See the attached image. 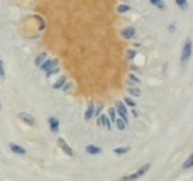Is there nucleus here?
<instances>
[{
	"mask_svg": "<svg viewBox=\"0 0 193 181\" xmlns=\"http://www.w3.org/2000/svg\"><path fill=\"white\" fill-rule=\"evenodd\" d=\"M150 166H151V164H145L143 165L142 167H140V168L136 172L134 173H132V175H129V176H124V177H121V179H119L118 181H135V180H137L139 179L140 176H142L144 175V173L150 169Z\"/></svg>",
	"mask_w": 193,
	"mask_h": 181,
	"instance_id": "nucleus-1",
	"label": "nucleus"
},
{
	"mask_svg": "<svg viewBox=\"0 0 193 181\" xmlns=\"http://www.w3.org/2000/svg\"><path fill=\"white\" fill-rule=\"evenodd\" d=\"M191 53H192V43H191V40L188 38L184 44V47L182 50V56H181L182 61H188L189 60V58L191 57Z\"/></svg>",
	"mask_w": 193,
	"mask_h": 181,
	"instance_id": "nucleus-2",
	"label": "nucleus"
},
{
	"mask_svg": "<svg viewBox=\"0 0 193 181\" xmlns=\"http://www.w3.org/2000/svg\"><path fill=\"white\" fill-rule=\"evenodd\" d=\"M58 64H59L58 60H46L45 62H44V63L41 65V69L47 73L49 71L53 70V69Z\"/></svg>",
	"mask_w": 193,
	"mask_h": 181,
	"instance_id": "nucleus-3",
	"label": "nucleus"
},
{
	"mask_svg": "<svg viewBox=\"0 0 193 181\" xmlns=\"http://www.w3.org/2000/svg\"><path fill=\"white\" fill-rule=\"evenodd\" d=\"M58 144L60 147L62 149V151L65 153V154H67L68 156L70 157H72L74 155V153H73V149L70 147V146L68 145V143L63 140V139L60 138L58 139Z\"/></svg>",
	"mask_w": 193,
	"mask_h": 181,
	"instance_id": "nucleus-4",
	"label": "nucleus"
},
{
	"mask_svg": "<svg viewBox=\"0 0 193 181\" xmlns=\"http://www.w3.org/2000/svg\"><path fill=\"white\" fill-rule=\"evenodd\" d=\"M117 109H118L119 115L125 121V123H127L128 122V120H127V109L124 106V104L121 101L117 102Z\"/></svg>",
	"mask_w": 193,
	"mask_h": 181,
	"instance_id": "nucleus-5",
	"label": "nucleus"
},
{
	"mask_svg": "<svg viewBox=\"0 0 193 181\" xmlns=\"http://www.w3.org/2000/svg\"><path fill=\"white\" fill-rule=\"evenodd\" d=\"M135 34H136V29L133 26H128L121 30V35L124 39H131L132 37L135 36Z\"/></svg>",
	"mask_w": 193,
	"mask_h": 181,
	"instance_id": "nucleus-6",
	"label": "nucleus"
},
{
	"mask_svg": "<svg viewBox=\"0 0 193 181\" xmlns=\"http://www.w3.org/2000/svg\"><path fill=\"white\" fill-rule=\"evenodd\" d=\"M18 117L20 118V119H22L26 124H29V126H33V124H35L34 118H33L30 114H28V113H26V112H20V113L18 114Z\"/></svg>",
	"mask_w": 193,
	"mask_h": 181,
	"instance_id": "nucleus-7",
	"label": "nucleus"
},
{
	"mask_svg": "<svg viewBox=\"0 0 193 181\" xmlns=\"http://www.w3.org/2000/svg\"><path fill=\"white\" fill-rule=\"evenodd\" d=\"M48 123L50 124V129L53 132V133H57L59 131L60 127V122L58 119H56L55 117H50L48 119Z\"/></svg>",
	"mask_w": 193,
	"mask_h": 181,
	"instance_id": "nucleus-8",
	"label": "nucleus"
},
{
	"mask_svg": "<svg viewBox=\"0 0 193 181\" xmlns=\"http://www.w3.org/2000/svg\"><path fill=\"white\" fill-rule=\"evenodd\" d=\"M10 148L11 150L13 152V153H15V154H19V155H25L26 151L25 148H23L22 146H20V145H17L15 143H10Z\"/></svg>",
	"mask_w": 193,
	"mask_h": 181,
	"instance_id": "nucleus-9",
	"label": "nucleus"
},
{
	"mask_svg": "<svg viewBox=\"0 0 193 181\" xmlns=\"http://www.w3.org/2000/svg\"><path fill=\"white\" fill-rule=\"evenodd\" d=\"M93 113H94V106H93V103L91 102L85 112V120L89 121L90 118L93 116Z\"/></svg>",
	"mask_w": 193,
	"mask_h": 181,
	"instance_id": "nucleus-10",
	"label": "nucleus"
},
{
	"mask_svg": "<svg viewBox=\"0 0 193 181\" xmlns=\"http://www.w3.org/2000/svg\"><path fill=\"white\" fill-rule=\"evenodd\" d=\"M86 151L90 155H97L102 152V149L95 145H88L87 147H86Z\"/></svg>",
	"mask_w": 193,
	"mask_h": 181,
	"instance_id": "nucleus-11",
	"label": "nucleus"
},
{
	"mask_svg": "<svg viewBox=\"0 0 193 181\" xmlns=\"http://www.w3.org/2000/svg\"><path fill=\"white\" fill-rule=\"evenodd\" d=\"M99 124H101L102 126H106V127H108V129H111V124H110V120L108 118V116L103 114L101 115V117L99 118Z\"/></svg>",
	"mask_w": 193,
	"mask_h": 181,
	"instance_id": "nucleus-12",
	"label": "nucleus"
},
{
	"mask_svg": "<svg viewBox=\"0 0 193 181\" xmlns=\"http://www.w3.org/2000/svg\"><path fill=\"white\" fill-rule=\"evenodd\" d=\"M65 82H66V76H64V75L60 76V79H59L58 81H57V82L55 83V84L53 85V89L57 90V89L61 88L64 84H65Z\"/></svg>",
	"mask_w": 193,
	"mask_h": 181,
	"instance_id": "nucleus-13",
	"label": "nucleus"
},
{
	"mask_svg": "<svg viewBox=\"0 0 193 181\" xmlns=\"http://www.w3.org/2000/svg\"><path fill=\"white\" fill-rule=\"evenodd\" d=\"M46 56H47V54L45 53V52H42V53H41L38 57L35 59V64H36L37 66H40L41 63H42V61H44V60H45V58H46Z\"/></svg>",
	"mask_w": 193,
	"mask_h": 181,
	"instance_id": "nucleus-14",
	"label": "nucleus"
},
{
	"mask_svg": "<svg viewBox=\"0 0 193 181\" xmlns=\"http://www.w3.org/2000/svg\"><path fill=\"white\" fill-rule=\"evenodd\" d=\"M192 161H193V155H190L188 157V158L184 162L183 164V169H189L192 167Z\"/></svg>",
	"mask_w": 193,
	"mask_h": 181,
	"instance_id": "nucleus-15",
	"label": "nucleus"
},
{
	"mask_svg": "<svg viewBox=\"0 0 193 181\" xmlns=\"http://www.w3.org/2000/svg\"><path fill=\"white\" fill-rule=\"evenodd\" d=\"M127 91L131 95L136 96V97H138V96H139L141 94V92H140V90L139 88H128Z\"/></svg>",
	"mask_w": 193,
	"mask_h": 181,
	"instance_id": "nucleus-16",
	"label": "nucleus"
},
{
	"mask_svg": "<svg viewBox=\"0 0 193 181\" xmlns=\"http://www.w3.org/2000/svg\"><path fill=\"white\" fill-rule=\"evenodd\" d=\"M130 149V147H128V146H123V147H118V148H115L114 149V153H116V154H119V155H121V154H124V153L128 152Z\"/></svg>",
	"mask_w": 193,
	"mask_h": 181,
	"instance_id": "nucleus-17",
	"label": "nucleus"
},
{
	"mask_svg": "<svg viewBox=\"0 0 193 181\" xmlns=\"http://www.w3.org/2000/svg\"><path fill=\"white\" fill-rule=\"evenodd\" d=\"M130 10L129 8V6H127V5H124V4H121L117 7V11L119 13H124L126 11H128Z\"/></svg>",
	"mask_w": 193,
	"mask_h": 181,
	"instance_id": "nucleus-18",
	"label": "nucleus"
},
{
	"mask_svg": "<svg viewBox=\"0 0 193 181\" xmlns=\"http://www.w3.org/2000/svg\"><path fill=\"white\" fill-rule=\"evenodd\" d=\"M109 117H110V121L111 122H115L116 120V110L114 108H109Z\"/></svg>",
	"mask_w": 193,
	"mask_h": 181,
	"instance_id": "nucleus-19",
	"label": "nucleus"
},
{
	"mask_svg": "<svg viewBox=\"0 0 193 181\" xmlns=\"http://www.w3.org/2000/svg\"><path fill=\"white\" fill-rule=\"evenodd\" d=\"M137 55V51H135L133 49H129L127 50L126 53H125V57L127 60H133L135 58V56Z\"/></svg>",
	"mask_w": 193,
	"mask_h": 181,
	"instance_id": "nucleus-20",
	"label": "nucleus"
},
{
	"mask_svg": "<svg viewBox=\"0 0 193 181\" xmlns=\"http://www.w3.org/2000/svg\"><path fill=\"white\" fill-rule=\"evenodd\" d=\"M151 1V3L153 4V5H155V6H156V7H158L159 9H164L165 8V4H164L163 2H162V0H150Z\"/></svg>",
	"mask_w": 193,
	"mask_h": 181,
	"instance_id": "nucleus-21",
	"label": "nucleus"
},
{
	"mask_svg": "<svg viewBox=\"0 0 193 181\" xmlns=\"http://www.w3.org/2000/svg\"><path fill=\"white\" fill-rule=\"evenodd\" d=\"M115 122H116V124H117V127L120 130H124L125 128V124H124V121L123 119H121V118H120V119L115 120Z\"/></svg>",
	"mask_w": 193,
	"mask_h": 181,
	"instance_id": "nucleus-22",
	"label": "nucleus"
},
{
	"mask_svg": "<svg viewBox=\"0 0 193 181\" xmlns=\"http://www.w3.org/2000/svg\"><path fill=\"white\" fill-rule=\"evenodd\" d=\"M175 3L177 6H179L180 8L185 9L188 6V0H175Z\"/></svg>",
	"mask_w": 193,
	"mask_h": 181,
	"instance_id": "nucleus-23",
	"label": "nucleus"
},
{
	"mask_svg": "<svg viewBox=\"0 0 193 181\" xmlns=\"http://www.w3.org/2000/svg\"><path fill=\"white\" fill-rule=\"evenodd\" d=\"M0 78L4 79L5 78V70H4V64L2 60L0 59Z\"/></svg>",
	"mask_w": 193,
	"mask_h": 181,
	"instance_id": "nucleus-24",
	"label": "nucleus"
},
{
	"mask_svg": "<svg viewBox=\"0 0 193 181\" xmlns=\"http://www.w3.org/2000/svg\"><path fill=\"white\" fill-rule=\"evenodd\" d=\"M124 102H125L126 105L129 106V107H135L136 106V103L133 100H131L130 98H128V97H125V98H124Z\"/></svg>",
	"mask_w": 193,
	"mask_h": 181,
	"instance_id": "nucleus-25",
	"label": "nucleus"
},
{
	"mask_svg": "<svg viewBox=\"0 0 193 181\" xmlns=\"http://www.w3.org/2000/svg\"><path fill=\"white\" fill-rule=\"evenodd\" d=\"M129 78H130L133 82H140V79L138 78L137 76H136L135 75H133V74H130V75H129Z\"/></svg>",
	"mask_w": 193,
	"mask_h": 181,
	"instance_id": "nucleus-26",
	"label": "nucleus"
},
{
	"mask_svg": "<svg viewBox=\"0 0 193 181\" xmlns=\"http://www.w3.org/2000/svg\"><path fill=\"white\" fill-rule=\"evenodd\" d=\"M132 112H133V113L135 114V116H138V115H137V112H136V111H135V110H132Z\"/></svg>",
	"mask_w": 193,
	"mask_h": 181,
	"instance_id": "nucleus-27",
	"label": "nucleus"
},
{
	"mask_svg": "<svg viewBox=\"0 0 193 181\" xmlns=\"http://www.w3.org/2000/svg\"><path fill=\"white\" fill-rule=\"evenodd\" d=\"M2 109V105H1V102H0V110Z\"/></svg>",
	"mask_w": 193,
	"mask_h": 181,
	"instance_id": "nucleus-28",
	"label": "nucleus"
}]
</instances>
